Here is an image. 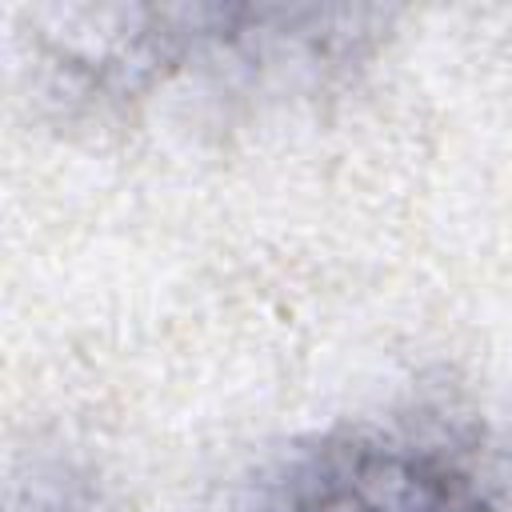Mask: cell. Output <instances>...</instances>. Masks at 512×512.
Wrapping results in <instances>:
<instances>
[{"mask_svg": "<svg viewBox=\"0 0 512 512\" xmlns=\"http://www.w3.org/2000/svg\"><path fill=\"white\" fill-rule=\"evenodd\" d=\"M228 512H500V504L436 444L336 428L272 460Z\"/></svg>", "mask_w": 512, "mask_h": 512, "instance_id": "obj_1", "label": "cell"}, {"mask_svg": "<svg viewBox=\"0 0 512 512\" xmlns=\"http://www.w3.org/2000/svg\"><path fill=\"white\" fill-rule=\"evenodd\" d=\"M12 512H96V504L80 488H72V484H40Z\"/></svg>", "mask_w": 512, "mask_h": 512, "instance_id": "obj_2", "label": "cell"}]
</instances>
